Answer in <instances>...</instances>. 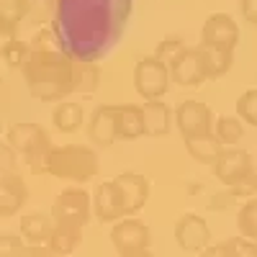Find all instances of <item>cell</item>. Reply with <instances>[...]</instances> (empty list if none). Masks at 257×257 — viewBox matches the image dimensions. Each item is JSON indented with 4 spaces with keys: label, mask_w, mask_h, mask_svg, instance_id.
<instances>
[{
    "label": "cell",
    "mask_w": 257,
    "mask_h": 257,
    "mask_svg": "<svg viewBox=\"0 0 257 257\" xmlns=\"http://www.w3.org/2000/svg\"><path fill=\"white\" fill-rule=\"evenodd\" d=\"M134 0H54L52 34L62 54L72 62L105 59L128 26Z\"/></svg>",
    "instance_id": "obj_1"
},
{
    "label": "cell",
    "mask_w": 257,
    "mask_h": 257,
    "mask_svg": "<svg viewBox=\"0 0 257 257\" xmlns=\"http://www.w3.org/2000/svg\"><path fill=\"white\" fill-rule=\"evenodd\" d=\"M216 178L234 193L237 198H252L257 196V165L244 149H226L213 162Z\"/></svg>",
    "instance_id": "obj_2"
},
{
    "label": "cell",
    "mask_w": 257,
    "mask_h": 257,
    "mask_svg": "<svg viewBox=\"0 0 257 257\" xmlns=\"http://www.w3.org/2000/svg\"><path fill=\"white\" fill-rule=\"evenodd\" d=\"M170 67L157 57H142L134 67V88L144 100H160L170 88Z\"/></svg>",
    "instance_id": "obj_3"
},
{
    "label": "cell",
    "mask_w": 257,
    "mask_h": 257,
    "mask_svg": "<svg viewBox=\"0 0 257 257\" xmlns=\"http://www.w3.org/2000/svg\"><path fill=\"white\" fill-rule=\"evenodd\" d=\"M239 41V26L229 13H211L201 29V44L203 49L226 52L234 54V47Z\"/></svg>",
    "instance_id": "obj_4"
},
{
    "label": "cell",
    "mask_w": 257,
    "mask_h": 257,
    "mask_svg": "<svg viewBox=\"0 0 257 257\" xmlns=\"http://www.w3.org/2000/svg\"><path fill=\"white\" fill-rule=\"evenodd\" d=\"M170 67V80L183 85V88H196L206 82V62L201 47H185L178 52V57L167 64Z\"/></svg>",
    "instance_id": "obj_5"
},
{
    "label": "cell",
    "mask_w": 257,
    "mask_h": 257,
    "mask_svg": "<svg viewBox=\"0 0 257 257\" xmlns=\"http://www.w3.org/2000/svg\"><path fill=\"white\" fill-rule=\"evenodd\" d=\"M178 128L183 137H198V134H211L213 132V111L206 103L198 100H183L175 113H173Z\"/></svg>",
    "instance_id": "obj_6"
},
{
    "label": "cell",
    "mask_w": 257,
    "mask_h": 257,
    "mask_svg": "<svg viewBox=\"0 0 257 257\" xmlns=\"http://www.w3.org/2000/svg\"><path fill=\"white\" fill-rule=\"evenodd\" d=\"M111 242L121 254L128 252H139L149 247V226L139 219H118L113 231H111Z\"/></svg>",
    "instance_id": "obj_7"
},
{
    "label": "cell",
    "mask_w": 257,
    "mask_h": 257,
    "mask_svg": "<svg viewBox=\"0 0 257 257\" xmlns=\"http://www.w3.org/2000/svg\"><path fill=\"white\" fill-rule=\"evenodd\" d=\"M175 239L185 252H203L211 242L208 224L196 213H185L175 224Z\"/></svg>",
    "instance_id": "obj_8"
},
{
    "label": "cell",
    "mask_w": 257,
    "mask_h": 257,
    "mask_svg": "<svg viewBox=\"0 0 257 257\" xmlns=\"http://www.w3.org/2000/svg\"><path fill=\"white\" fill-rule=\"evenodd\" d=\"M54 170L59 175H70V178H77V180H85L95 175L98 170V160L90 149H64L59 155V160L54 162Z\"/></svg>",
    "instance_id": "obj_9"
},
{
    "label": "cell",
    "mask_w": 257,
    "mask_h": 257,
    "mask_svg": "<svg viewBox=\"0 0 257 257\" xmlns=\"http://www.w3.org/2000/svg\"><path fill=\"white\" fill-rule=\"evenodd\" d=\"M116 185H118V190H121L126 213H137L139 208H144V203H147V198H149V180H147L144 175L123 173V175L116 178Z\"/></svg>",
    "instance_id": "obj_10"
},
{
    "label": "cell",
    "mask_w": 257,
    "mask_h": 257,
    "mask_svg": "<svg viewBox=\"0 0 257 257\" xmlns=\"http://www.w3.org/2000/svg\"><path fill=\"white\" fill-rule=\"evenodd\" d=\"M95 211H98V219L100 221H118L121 216H126V208H123V198H121V190L116 185V180L103 183L95 193Z\"/></svg>",
    "instance_id": "obj_11"
},
{
    "label": "cell",
    "mask_w": 257,
    "mask_h": 257,
    "mask_svg": "<svg viewBox=\"0 0 257 257\" xmlns=\"http://www.w3.org/2000/svg\"><path fill=\"white\" fill-rule=\"evenodd\" d=\"M142 116H144V134L147 137H162L173 126V111L162 100H144Z\"/></svg>",
    "instance_id": "obj_12"
},
{
    "label": "cell",
    "mask_w": 257,
    "mask_h": 257,
    "mask_svg": "<svg viewBox=\"0 0 257 257\" xmlns=\"http://www.w3.org/2000/svg\"><path fill=\"white\" fill-rule=\"evenodd\" d=\"M116 139H139L144 134L142 105H113Z\"/></svg>",
    "instance_id": "obj_13"
},
{
    "label": "cell",
    "mask_w": 257,
    "mask_h": 257,
    "mask_svg": "<svg viewBox=\"0 0 257 257\" xmlns=\"http://www.w3.org/2000/svg\"><path fill=\"white\" fill-rule=\"evenodd\" d=\"M88 211H90V203H88V196H85L82 190H72L64 198L57 201L59 219L70 221L72 226H80V224L88 221Z\"/></svg>",
    "instance_id": "obj_14"
},
{
    "label": "cell",
    "mask_w": 257,
    "mask_h": 257,
    "mask_svg": "<svg viewBox=\"0 0 257 257\" xmlns=\"http://www.w3.org/2000/svg\"><path fill=\"white\" fill-rule=\"evenodd\" d=\"M185 147L193 160L198 162H206V165H213L219 160V155L224 152V144L211 134H198V137H185Z\"/></svg>",
    "instance_id": "obj_15"
},
{
    "label": "cell",
    "mask_w": 257,
    "mask_h": 257,
    "mask_svg": "<svg viewBox=\"0 0 257 257\" xmlns=\"http://www.w3.org/2000/svg\"><path fill=\"white\" fill-rule=\"evenodd\" d=\"M90 134L98 144L108 147L116 142V118H113V105H103V108L95 111L93 116V126H90Z\"/></svg>",
    "instance_id": "obj_16"
},
{
    "label": "cell",
    "mask_w": 257,
    "mask_h": 257,
    "mask_svg": "<svg viewBox=\"0 0 257 257\" xmlns=\"http://www.w3.org/2000/svg\"><path fill=\"white\" fill-rule=\"evenodd\" d=\"M213 137H216L224 147L239 144L244 137V121L237 116H221L213 121Z\"/></svg>",
    "instance_id": "obj_17"
},
{
    "label": "cell",
    "mask_w": 257,
    "mask_h": 257,
    "mask_svg": "<svg viewBox=\"0 0 257 257\" xmlns=\"http://www.w3.org/2000/svg\"><path fill=\"white\" fill-rule=\"evenodd\" d=\"M237 226H239L242 237L257 242V196L247 198L244 206L239 208V213H237Z\"/></svg>",
    "instance_id": "obj_18"
},
{
    "label": "cell",
    "mask_w": 257,
    "mask_h": 257,
    "mask_svg": "<svg viewBox=\"0 0 257 257\" xmlns=\"http://www.w3.org/2000/svg\"><path fill=\"white\" fill-rule=\"evenodd\" d=\"M237 118H242L249 126H257V88L247 90L237 100Z\"/></svg>",
    "instance_id": "obj_19"
},
{
    "label": "cell",
    "mask_w": 257,
    "mask_h": 257,
    "mask_svg": "<svg viewBox=\"0 0 257 257\" xmlns=\"http://www.w3.org/2000/svg\"><path fill=\"white\" fill-rule=\"evenodd\" d=\"M180 49H185V44H183V39H178V36H167V39H162L160 44H157V49H155V54L152 57H157L162 64H170L175 57H178V52Z\"/></svg>",
    "instance_id": "obj_20"
},
{
    "label": "cell",
    "mask_w": 257,
    "mask_h": 257,
    "mask_svg": "<svg viewBox=\"0 0 257 257\" xmlns=\"http://www.w3.org/2000/svg\"><path fill=\"white\" fill-rule=\"evenodd\" d=\"M229 244H231V252H234V257H257V244H254V239H247V237H231L229 239Z\"/></svg>",
    "instance_id": "obj_21"
},
{
    "label": "cell",
    "mask_w": 257,
    "mask_h": 257,
    "mask_svg": "<svg viewBox=\"0 0 257 257\" xmlns=\"http://www.w3.org/2000/svg\"><path fill=\"white\" fill-rule=\"evenodd\" d=\"M57 121H59L62 128H75L82 121V111L77 108V105H64V108L57 113Z\"/></svg>",
    "instance_id": "obj_22"
},
{
    "label": "cell",
    "mask_w": 257,
    "mask_h": 257,
    "mask_svg": "<svg viewBox=\"0 0 257 257\" xmlns=\"http://www.w3.org/2000/svg\"><path fill=\"white\" fill-rule=\"evenodd\" d=\"M237 201H239V198L226 188V190L216 193V196H211V208H216V211H229V208H234V203H237Z\"/></svg>",
    "instance_id": "obj_23"
},
{
    "label": "cell",
    "mask_w": 257,
    "mask_h": 257,
    "mask_svg": "<svg viewBox=\"0 0 257 257\" xmlns=\"http://www.w3.org/2000/svg\"><path fill=\"white\" fill-rule=\"evenodd\" d=\"M201 257H234V252H231V244H229V239H226V242H221V244L206 247V249L201 252Z\"/></svg>",
    "instance_id": "obj_24"
},
{
    "label": "cell",
    "mask_w": 257,
    "mask_h": 257,
    "mask_svg": "<svg viewBox=\"0 0 257 257\" xmlns=\"http://www.w3.org/2000/svg\"><path fill=\"white\" fill-rule=\"evenodd\" d=\"M239 6H242V16L249 24H257V0H239Z\"/></svg>",
    "instance_id": "obj_25"
},
{
    "label": "cell",
    "mask_w": 257,
    "mask_h": 257,
    "mask_svg": "<svg viewBox=\"0 0 257 257\" xmlns=\"http://www.w3.org/2000/svg\"><path fill=\"white\" fill-rule=\"evenodd\" d=\"M121 257H152L149 249H139V252H128V254H121Z\"/></svg>",
    "instance_id": "obj_26"
}]
</instances>
